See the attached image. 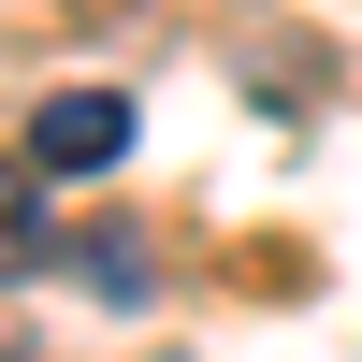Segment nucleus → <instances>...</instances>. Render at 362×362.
I'll return each instance as SVG.
<instances>
[{
	"mask_svg": "<svg viewBox=\"0 0 362 362\" xmlns=\"http://www.w3.org/2000/svg\"><path fill=\"white\" fill-rule=\"evenodd\" d=\"M15 160L29 174H116V160H131V102H116V87H44Z\"/></svg>",
	"mask_w": 362,
	"mask_h": 362,
	"instance_id": "1",
	"label": "nucleus"
},
{
	"mask_svg": "<svg viewBox=\"0 0 362 362\" xmlns=\"http://www.w3.org/2000/svg\"><path fill=\"white\" fill-rule=\"evenodd\" d=\"M87 290H102V305H145V232H87Z\"/></svg>",
	"mask_w": 362,
	"mask_h": 362,
	"instance_id": "2",
	"label": "nucleus"
},
{
	"mask_svg": "<svg viewBox=\"0 0 362 362\" xmlns=\"http://www.w3.org/2000/svg\"><path fill=\"white\" fill-rule=\"evenodd\" d=\"M0 232H15V276H44V261H58V247H44V174H29V160H15V203H0Z\"/></svg>",
	"mask_w": 362,
	"mask_h": 362,
	"instance_id": "3",
	"label": "nucleus"
}]
</instances>
